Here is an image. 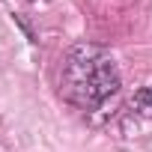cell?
Returning a JSON list of instances; mask_svg holds the SVG:
<instances>
[{
	"mask_svg": "<svg viewBox=\"0 0 152 152\" xmlns=\"http://www.w3.org/2000/svg\"><path fill=\"white\" fill-rule=\"evenodd\" d=\"M60 90L72 104L93 110L119 90V69L104 48L81 42L63 57Z\"/></svg>",
	"mask_w": 152,
	"mask_h": 152,
	"instance_id": "cell-1",
	"label": "cell"
},
{
	"mask_svg": "<svg viewBox=\"0 0 152 152\" xmlns=\"http://www.w3.org/2000/svg\"><path fill=\"white\" fill-rule=\"evenodd\" d=\"M131 107H134V113H140L143 119H152V84L143 87V90H137V93L131 96Z\"/></svg>",
	"mask_w": 152,
	"mask_h": 152,
	"instance_id": "cell-2",
	"label": "cell"
},
{
	"mask_svg": "<svg viewBox=\"0 0 152 152\" xmlns=\"http://www.w3.org/2000/svg\"><path fill=\"white\" fill-rule=\"evenodd\" d=\"M33 3H39V0H33Z\"/></svg>",
	"mask_w": 152,
	"mask_h": 152,
	"instance_id": "cell-3",
	"label": "cell"
}]
</instances>
